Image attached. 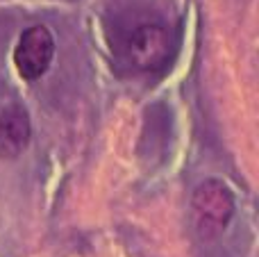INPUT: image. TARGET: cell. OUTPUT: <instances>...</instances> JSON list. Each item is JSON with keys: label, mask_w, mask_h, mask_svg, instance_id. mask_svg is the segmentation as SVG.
Here are the masks:
<instances>
[{"label": "cell", "mask_w": 259, "mask_h": 257, "mask_svg": "<svg viewBox=\"0 0 259 257\" xmlns=\"http://www.w3.org/2000/svg\"><path fill=\"white\" fill-rule=\"evenodd\" d=\"M193 214L202 237H214L228 226L234 214V196L219 180H207L193 191Z\"/></svg>", "instance_id": "6da1fadb"}, {"label": "cell", "mask_w": 259, "mask_h": 257, "mask_svg": "<svg viewBox=\"0 0 259 257\" xmlns=\"http://www.w3.org/2000/svg\"><path fill=\"white\" fill-rule=\"evenodd\" d=\"M30 141V118L25 109L9 105L0 112V157L14 159L25 150Z\"/></svg>", "instance_id": "277c9868"}, {"label": "cell", "mask_w": 259, "mask_h": 257, "mask_svg": "<svg viewBox=\"0 0 259 257\" xmlns=\"http://www.w3.org/2000/svg\"><path fill=\"white\" fill-rule=\"evenodd\" d=\"M170 53L168 32L161 25H139L127 41V59L139 71H157L166 64Z\"/></svg>", "instance_id": "3957f363"}, {"label": "cell", "mask_w": 259, "mask_h": 257, "mask_svg": "<svg viewBox=\"0 0 259 257\" xmlns=\"http://www.w3.org/2000/svg\"><path fill=\"white\" fill-rule=\"evenodd\" d=\"M55 55V39L48 27L34 25L27 27L18 39V46L14 50V64L21 73L23 80H39L48 71Z\"/></svg>", "instance_id": "7a4b0ae2"}]
</instances>
